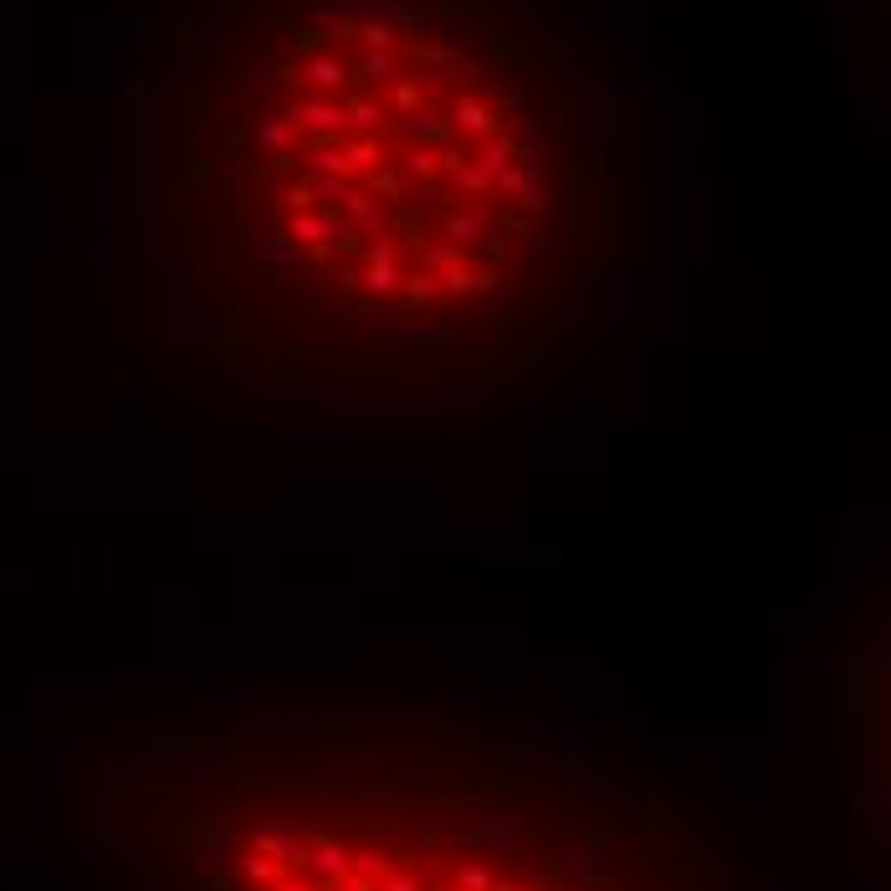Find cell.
<instances>
[{"label": "cell", "mask_w": 891, "mask_h": 891, "mask_svg": "<svg viewBox=\"0 0 891 891\" xmlns=\"http://www.w3.org/2000/svg\"><path fill=\"white\" fill-rule=\"evenodd\" d=\"M287 405H318V410H359V390L349 385H313V390H282Z\"/></svg>", "instance_id": "6da1fadb"}, {"label": "cell", "mask_w": 891, "mask_h": 891, "mask_svg": "<svg viewBox=\"0 0 891 891\" xmlns=\"http://www.w3.org/2000/svg\"><path fill=\"white\" fill-rule=\"evenodd\" d=\"M282 441H287V446H354L359 431L328 420V426H282Z\"/></svg>", "instance_id": "7a4b0ae2"}, {"label": "cell", "mask_w": 891, "mask_h": 891, "mask_svg": "<svg viewBox=\"0 0 891 891\" xmlns=\"http://www.w3.org/2000/svg\"><path fill=\"white\" fill-rule=\"evenodd\" d=\"M390 338H395V344H446L451 328L446 323H400Z\"/></svg>", "instance_id": "3957f363"}, {"label": "cell", "mask_w": 891, "mask_h": 891, "mask_svg": "<svg viewBox=\"0 0 891 891\" xmlns=\"http://www.w3.org/2000/svg\"><path fill=\"white\" fill-rule=\"evenodd\" d=\"M395 292H400V272L390 262H374L369 267V297H374V303H385V297H395Z\"/></svg>", "instance_id": "277c9868"}, {"label": "cell", "mask_w": 891, "mask_h": 891, "mask_svg": "<svg viewBox=\"0 0 891 891\" xmlns=\"http://www.w3.org/2000/svg\"><path fill=\"white\" fill-rule=\"evenodd\" d=\"M482 400H487L482 385H451L441 395V410H482Z\"/></svg>", "instance_id": "5b68a950"}, {"label": "cell", "mask_w": 891, "mask_h": 891, "mask_svg": "<svg viewBox=\"0 0 891 891\" xmlns=\"http://www.w3.org/2000/svg\"><path fill=\"white\" fill-rule=\"evenodd\" d=\"M292 118H303V123H318V129H338L344 123V108H328V103H297Z\"/></svg>", "instance_id": "8992f818"}, {"label": "cell", "mask_w": 891, "mask_h": 891, "mask_svg": "<svg viewBox=\"0 0 891 891\" xmlns=\"http://www.w3.org/2000/svg\"><path fill=\"white\" fill-rule=\"evenodd\" d=\"M292 236L297 241H318V236H333V226L318 221V216H292Z\"/></svg>", "instance_id": "52a82bcc"}, {"label": "cell", "mask_w": 891, "mask_h": 891, "mask_svg": "<svg viewBox=\"0 0 891 891\" xmlns=\"http://www.w3.org/2000/svg\"><path fill=\"white\" fill-rule=\"evenodd\" d=\"M487 231V216L482 210H466V216H451V236L461 241V236H482Z\"/></svg>", "instance_id": "ba28073f"}, {"label": "cell", "mask_w": 891, "mask_h": 891, "mask_svg": "<svg viewBox=\"0 0 891 891\" xmlns=\"http://www.w3.org/2000/svg\"><path fill=\"white\" fill-rule=\"evenodd\" d=\"M308 72H313V82H323V88H338V82H344V62H333V57H318Z\"/></svg>", "instance_id": "9c48e42d"}, {"label": "cell", "mask_w": 891, "mask_h": 891, "mask_svg": "<svg viewBox=\"0 0 891 891\" xmlns=\"http://www.w3.org/2000/svg\"><path fill=\"white\" fill-rule=\"evenodd\" d=\"M405 292L415 297V303H431V297L441 292V277H431V272H426V277H410V287H405Z\"/></svg>", "instance_id": "30bf717a"}, {"label": "cell", "mask_w": 891, "mask_h": 891, "mask_svg": "<svg viewBox=\"0 0 891 891\" xmlns=\"http://www.w3.org/2000/svg\"><path fill=\"white\" fill-rule=\"evenodd\" d=\"M354 333H359V313H349V318H338V328H333V338H344V344H349V338H354Z\"/></svg>", "instance_id": "8fae6325"}, {"label": "cell", "mask_w": 891, "mask_h": 891, "mask_svg": "<svg viewBox=\"0 0 891 891\" xmlns=\"http://www.w3.org/2000/svg\"><path fill=\"white\" fill-rule=\"evenodd\" d=\"M446 431H451V436H477L482 426H477V420H451V426H446Z\"/></svg>", "instance_id": "7c38bea8"}]
</instances>
